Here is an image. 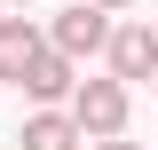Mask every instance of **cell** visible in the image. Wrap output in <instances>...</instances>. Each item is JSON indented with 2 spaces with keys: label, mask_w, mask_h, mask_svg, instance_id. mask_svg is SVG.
<instances>
[{
  "label": "cell",
  "mask_w": 158,
  "mask_h": 150,
  "mask_svg": "<svg viewBox=\"0 0 158 150\" xmlns=\"http://www.w3.org/2000/svg\"><path fill=\"white\" fill-rule=\"evenodd\" d=\"M127 103H135V95H127V79H79L71 95H63V111H71V127L87 134V142H95V134H127Z\"/></svg>",
  "instance_id": "6da1fadb"
},
{
  "label": "cell",
  "mask_w": 158,
  "mask_h": 150,
  "mask_svg": "<svg viewBox=\"0 0 158 150\" xmlns=\"http://www.w3.org/2000/svg\"><path fill=\"white\" fill-rule=\"evenodd\" d=\"M48 48H56V56H71V63H87V56H103V40H111V16H103L95 0H71V8H63V16H48Z\"/></svg>",
  "instance_id": "7a4b0ae2"
},
{
  "label": "cell",
  "mask_w": 158,
  "mask_h": 150,
  "mask_svg": "<svg viewBox=\"0 0 158 150\" xmlns=\"http://www.w3.org/2000/svg\"><path fill=\"white\" fill-rule=\"evenodd\" d=\"M103 56H111V79H150L158 71V24H111V40H103Z\"/></svg>",
  "instance_id": "3957f363"
},
{
  "label": "cell",
  "mask_w": 158,
  "mask_h": 150,
  "mask_svg": "<svg viewBox=\"0 0 158 150\" xmlns=\"http://www.w3.org/2000/svg\"><path fill=\"white\" fill-rule=\"evenodd\" d=\"M24 95H32V103H63V95L79 87V63L71 56H56V48H40L32 63H24V79H16Z\"/></svg>",
  "instance_id": "277c9868"
},
{
  "label": "cell",
  "mask_w": 158,
  "mask_h": 150,
  "mask_svg": "<svg viewBox=\"0 0 158 150\" xmlns=\"http://www.w3.org/2000/svg\"><path fill=\"white\" fill-rule=\"evenodd\" d=\"M16 142H24V150H79L87 134L71 127V111H63V103H40V111L24 119V134H16Z\"/></svg>",
  "instance_id": "5b68a950"
},
{
  "label": "cell",
  "mask_w": 158,
  "mask_h": 150,
  "mask_svg": "<svg viewBox=\"0 0 158 150\" xmlns=\"http://www.w3.org/2000/svg\"><path fill=\"white\" fill-rule=\"evenodd\" d=\"M40 48H48V40H40L32 16H0V79H8V87L24 79V63H32Z\"/></svg>",
  "instance_id": "8992f818"
},
{
  "label": "cell",
  "mask_w": 158,
  "mask_h": 150,
  "mask_svg": "<svg viewBox=\"0 0 158 150\" xmlns=\"http://www.w3.org/2000/svg\"><path fill=\"white\" fill-rule=\"evenodd\" d=\"M79 150H142V142H127V134H95V142H79Z\"/></svg>",
  "instance_id": "52a82bcc"
},
{
  "label": "cell",
  "mask_w": 158,
  "mask_h": 150,
  "mask_svg": "<svg viewBox=\"0 0 158 150\" xmlns=\"http://www.w3.org/2000/svg\"><path fill=\"white\" fill-rule=\"evenodd\" d=\"M95 8H103V16H118V8H135V0H95Z\"/></svg>",
  "instance_id": "ba28073f"
},
{
  "label": "cell",
  "mask_w": 158,
  "mask_h": 150,
  "mask_svg": "<svg viewBox=\"0 0 158 150\" xmlns=\"http://www.w3.org/2000/svg\"><path fill=\"white\" fill-rule=\"evenodd\" d=\"M0 8H32V0H0Z\"/></svg>",
  "instance_id": "9c48e42d"
},
{
  "label": "cell",
  "mask_w": 158,
  "mask_h": 150,
  "mask_svg": "<svg viewBox=\"0 0 158 150\" xmlns=\"http://www.w3.org/2000/svg\"><path fill=\"white\" fill-rule=\"evenodd\" d=\"M150 95H158V71H150Z\"/></svg>",
  "instance_id": "30bf717a"
}]
</instances>
